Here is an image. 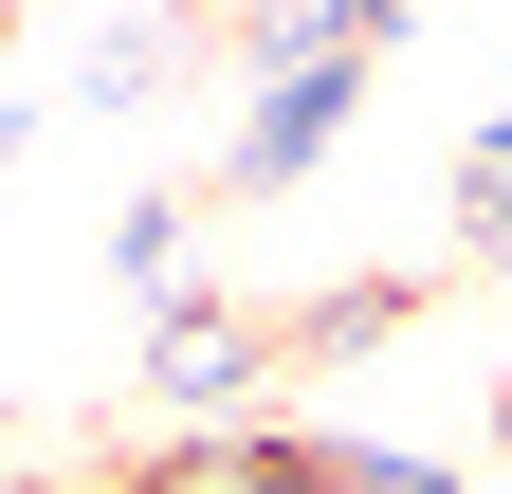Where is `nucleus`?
<instances>
[{"label":"nucleus","mask_w":512,"mask_h":494,"mask_svg":"<svg viewBox=\"0 0 512 494\" xmlns=\"http://www.w3.org/2000/svg\"><path fill=\"white\" fill-rule=\"evenodd\" d=\"M330 110H348V55H293V74H275V110L238 129V183H293L311 147H330Z\"/></svg>","instance_id":"obj_1"},{"label":"nucleus","mask_w":512,"mask_h":494,"mask_svg":"<svg viewBox=\"0 0 512 494\" xmlns=\"http://www.w3.org/2000/svg\"><path fill=\"white\" fill-rule=\"evenodd\" d=\"M458 238H476V257H512V110H494V147H476V183H458Z\"/></svg>","instance_id":"obj_2"},{"label":"nucleus","mask_w":512,"mask_h":494,"mask_svg":"<svg viewBox=\"0 0 512 494\" xmlns=\"http://www.w3.org/2000/svg\"><path fill=\"white\" fill-rule=\"evenodd\" d=\"M0 147H19V129H0Z\"/></svg>","instance_id":"obj_3"}]
</instances>
